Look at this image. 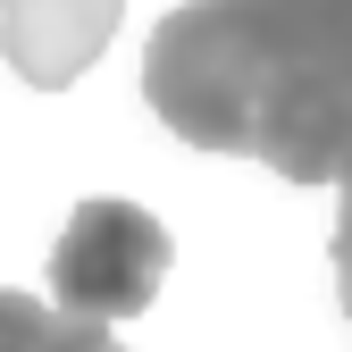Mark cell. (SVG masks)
Masks as SVG:
<instances>
[{"instance_id": "cell-1", "label": "cell", "mask_w": 352, "mask_h": 352, "mask_svg": "<svg viewBox=\"0 0 352 352\" xmlns=\"http://www.w3.org/2000/svg\"><path fill=\"white\" fill-rule=\"evenodd\" d=\"M143 93L168 135L327 185L352 168V0H185L143 51Z\"/></svg>"}, {"instance_id": "cell-2", "label": "cell", "mask_w": 352, "mask_h": 352, "mask_svg": "<svg viewBox=\"0 0 352 352\" xmlns=\"http://www.w3.org/2000/svg\"><path fill=\"white\" fill-rule=\"evenodd\" d=\"M168 277V227L135 201H76L67 227L51 243V294L59 311L84 327L135 319L151 311V294Z\"/></svg>"}, {"instance_id": "cell-3", "label": "cell", "mask_w": 352, "mask_h": 352, "mask_svg": "<svg viewBox=\"0 0 352 352\" xmlns=\"http://www.w3.org/2000/svg\"><path fill=\"white\" fill-rule=\"evenodd\" d=\"M126 0H0V59L25 84L59 93L109 51Z\"/></svg>"}, {"instance_id": "cell-4", "label": "cell", "mask_w": 352, "mask_h": 352, "mask_svg": "<svg viewBox=\"0 0 352 352\" xmlns=\"http://www.w3.org/2000/svg\"><path fill=\"white\" fill-rule=\"evenodd\" d=\"M0 352H109V336L51 311V302H34V294L0 285Z\"/></svg>"}, {"instance_id": "cell-5", "label": "cell", "mask_w": 352, "mask_h": 352, "mask_svg": "<svg viewBox=\"0 0 352 352\" xmlns=\"http://www.w3.org/2000/svg\"><path fill=\"white\" fill-rule=\"evenodd\" d=\"M327 260H336V294H344V319H352V168L336 176V235H327Z\"/></svg>"}, {"instance_id": "cell-6", "label": "cell", "mask_w": 352, "mask_h": 352, "mask_svg": "<svg viewBox=\"0 0 352 352\" xmlns=\"http://www.w3.org/2000/svg\"><path fill=\"white\" fill-rule=\"evenodd\" d=\"M109 352H126V344H109Z\"/></svg>"}]
</instances>
